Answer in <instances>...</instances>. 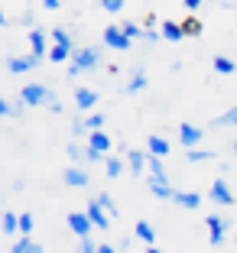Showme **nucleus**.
<instances>
[{"label":"nucleus","mask_w":237,"mask_h":253,"mask_svg":"<svg viewBox=\"0 0 237 253\" xmlns=\"http://www.w3.org/2000/svg\"><path fill=\"white\" fill-rule=\"evenodd\" d=\"M104 42L111 45V49H117V52H127V49H130V36L124 33V26H107V30H104Z\"/></svg>","instance_id":"f257e3e1"},{"label":"nucleus","mask_w":237,"mask_h":253,"mask_svg":"<svg viewBox=\"0 0 237 253\" xmlns=\"http://www.w3.org/2000/svg\"><path fill=\"white\" fill-rule=\"evenodd\" d=\"M20 97L26 101V104H33V107H39V104H46L52 97V91L46 88V84H26V88L20 91Z\"/></svg>","instance_id":"f03ea898"},{"label":"nucleus","mask_w":237,"mask_h":253,"mask_svg":"<svg viewBox=\"0 0 237 253\" xmlns=\"http://www.w3.org/2000/svg\"><path fill=\"white\" fill-rule=\"evenodd\" d=\"M72 59H75V65L82 68V72H88V68H95V65H101V52L97 49H75L72 52Z\"/></svg>","instance_id":"7ed1b4c3"},{"label":"nucleus","mask_w":237,"mask_h":253,"mask_svg":"<svg viewBox=\"0 0 237 253\" xmlns=\"http://www.w3.org/2000/svg\"><path fill=\"white\" fill-rule=\"evenodd\" d=\"M68 227H72L78 237H88L91 227H95V221H91V214H82V211H72L68 214Z\"/></svg>","instance_id":"20e7f679"},{"label":"nucleus","mask_w":237,"mask_h":253,"mask_svg":"<svg viewBox=\"0 0 237 253\" xmlns=\"http://www.w3.org/2000/svg\"><path fill=\"white\" fill-rule=\"evenodd\" d=\"M205 224H208V237H211V244L218 247L224 240V224L228 221H224L221 214H211V217H205Z\"/></svg>","instance_id":"39448f33"},{"label":"nucleus","mask_w":237,"mask_h":253,"mask_svg":"<svg viewBox=\"0 0 237 253\" xmlns=\"http://www.w3.org/2000/svg\"><path fill=\"white\" fill-rule=\"evenodd\" d=\"M36 62H39V55L33 52V55H16V59L7 62V65H10L13 75H23V72H30V68H36Z\"/></svg>","instance_id":"423d86ee"},{"label":"nucleus","mask_w":237,"mask_h":253,"mask_svg":"<svg viewBox=\"0 0 237 253\" xmlns=\"http://www.w3.org/2000/svg\"><path fill=\"white\" fill-rule=\"evenodd\" d=\"M65 185H72V188H85L88 185V172L82 169V166H72V169H65Z\"/></svg>","instance_id":"0eeeda50"},{"label":"nucleus","mask_w":237,"mask_h":253,"mask_svg":"<svg viewBox=\"0 0 237 253\" xmlns=\"http://www.w3.org/2000/svg\"><path fill=\"white\" fill-rule=\"evenodd\" d=\"M179 140L186 143V149H192L195 143H201V130L192 126V124H182V126H179Z\"/></svg>","instance_id":"6e6552de"},{"label":"nucleus","mask_w":237,"mask_h":253,"mask_svg":"<svg viewBox=\"0 0 237 253\" xmlns=\"http://www.w3.org/2000/svg\"><path fill=\"white\" fill-rule=\"evenodd\" d=\"M88 214H91V221H95V227H107V221H111V214L101 208V201H88Z\"/></svg>","instance_id":"1a4fd4ad"},{"label":"nucleus","mask_w":237,"mask_h":253,"mask_svg":"<svg viewBox=\"0 0 237 253\" xmlns=\"http://www.w3.org/2000/svg\"><path fill=\"white\" fill-rule=\"evenodd\" d=\"M208 195H211V198H215L218 205H234V195H231V188L224 185L221 179H218L215 185H211V192H208Z\"/></svg>","instance_id":"9d476101"},{"label":"nucleus","mask_w":237,"mask_h":253,"mask_svg":"<svg viewBox=\"0 0 237 253\" xmlns=\"http://www.w3.org/2000/svg\"><path fill=\"white\" fill-rule=\"evenodd\" d=\"M75 104L82 107V111L95 107V104H97V91H91V88H78V91H75Z\"/></svg>","instance_id":"9b49d317"},{"label":"nucleus","mask_w":237,"mask_h":253,"mask_svg":"<svg viewBox=\"0 0 237 253\" xmlns=\"http://www.w3.org/2000/svg\"><path fill=\"white\" fill-rule=\"evenodd\" d=\"M68 55H72V45H68V42H55L49 49V62H55V65H62Z\"/></svg>","instance_id":"f8f14e48"},{"label":"nucleus","mask_w":237,"mask_h":253,"mask_svg":"<svg viewBox=\"0 0 237 253\" xmlns=\"http://www.w3.org/2000/svg\"><path fill=\"white\" fill-rule=\"evenodd\" d=\"M149 192H153L156 198H176V192L169 188L166 179H149Z\"/></svg>","instance_id":"ddd939ff"},{"label":"nucleus","mask_w":237,"mask_h":253,"mask_svg":"<svg viewBox=\"0 0 237 253\" xmlns=\"http://www.w3.org/2000/svg\"><path fill=\"white\" fill-rule=\"evenodd\" d=\"M163 36L169 39V42H179V39H186V30H182V23L166 20V23H163Z\"/></svg>","instance_id":"4468645a"},{"label":"nucleus","mask_w":237,"mask_h":253,"mask_svg":"<svg viewBox=\"0 0 237 253\" xmlns=\"http://www.w3.org/2000/svg\"><path fill=\"white\" fill-rule=\"evenodd\" d=\"M127 159H130V169H134V175H140V172L146 169V153H140V149H127Z\"/></svg>","instance_id":"2eb2a0df"},{"label":"nucleus","mask_w":237,"mask_h":253,"mask_svg":"<svg viewBox=\"0 0 237 253\" xmlns=\"http://www.w3.org/2000/svg\"><path fill=\"white\" fill-rule=\"evenodd\" d=\"M30 45H33V52L43 59V55H49V49H46V33L43 30H33L30 33Z\"/></svg>","instance_id":"dca6fc26"},{"label":"nucleus","mask_w":237,"mask_h":253,"mask_svg":"<svg viewBox=\"0 0 237 253\" xmlns=\"http://www.w3.org/2000/svg\"><path fill=\"white\" fill-rule=\"evenodd\" d=\"M176 201L182 205V208L192 211V208H198V205H201V195H195V192H176Z\"/></svg>","instance_id":"f3484780"},{"label":"nucleus","mask_w":237,"mask_h":253,"mask_svg":"<svg viewBox=\"0 0 237 253\" xmlns=\"http://www.w3.org/2000/svg\"><path fill=\"white\" fill-rule=\"evenodd\" d=\"M88 146H95V149H101V153H107V149H111V140H107V133H101V130H91Z\"/></svg>","instance_id":"a211bd4d"},{"label":"nucleus","mask_w":237,"mask_h":253,"mask_svg":"<svg viewBox=\"0 0 237 253\" xmlns=\"http://www.w3.org/2000/svg\"><path fill=\"white\" fill-rule=\"evenodd\" d=\"M143 88H146V72H143V68H137L134 78H130V84H127V91H130V94H137V91H143Z\"/></svg>","instance_id":"6ab92c4d"},{"label":"nucleus","mask_w":237,"mask_h":253,"mask_svg":"<svg viewBox=\"0 0 237 253\" xmlns=\"http://www.w3.org/2000/svg\"><path fill=\"white\" fill-rule=\"evenodd\" d=\"M146 146H149V153H156V156H166V153H169V143H166L163 136H149Z\"/></svg>","instance_id":"aec40b11"},{"label":"nucleus","mask_w":237,"mask_h":253,"mask_svg":"<svg viewBox=\"0 0 237 253\" xmlns=\"http://www.w3.org/2000/svg\"><path fill=\"white\" fill-rule=\"evenodd\" d=\"M137 237H140L143 244H156V234H153V227H149L146 221H137Z\"/></svg>","instance_id":"412c9836"},{"label":"nucleus","mask_w":237,"mask_h":253,"mask_svg":"<svg viewBox=\"0 0 237 253\" xmlns=\"http://www.w3.org/2000/svg\"><path fill=\"white\" fill-rule=\"evenodd\" d=\"M10 250H13V253H39V250H43V247H39V244H33L30 237H23L20 244H13V247H10Z\"/></svg>","instance_id":"4be33fe9"},{"label":"nucleus","mask_w":237,"mask_h":253,"mask_svg":"<svg viewBox=\"0 0 237 253\" xmlns=\"http://www.w3.org/2000/svg\"><path fill=\"white\" fill-rule=\"evenodd\" d=\"M146 169L153 172V179H166V172H163V163H159V156H156V153H149V159H146Z\"/></svg>","instance_id":"5701e85b"},{"label":"nucleus","mask_w":237,"mask_h":253,"mask_svg":"<svg viewBox=\"0 0 237 253\" xmlns=\"http://www.w3.org/2000/svg\"><path fill=\"white\" fill-rule=\"evenodd\" d=\"M68 156L75 159V163H88V146H78V143H68Z\"/></svg>","instance_id":"b1692460"},{"label":"nucleus","mask_w":237,"mask_h":253,"mask_svg":"<svg viewBox=\"0 0 237 253\" xmlns=\"http://www.w3.org/2000/svg\"><path fill=\"white\" fill-rule=\"evenodd\" d=\"M16 231H20V217L7 211V214H3V234L10 237V234H16Z\"/></svg>","instance_id":"393cba45"},{"label":"nucleus","mask_w":237,"mask_h":253,"mask_svg":"<svg viewBox=\"0 0 237 253\" xmlns=\"http://www.w3.org/2000/svg\"><path fill=\"white\" fill-rule=\"evenodd\" d=\"M208 159H215V153H208V149H189V163H208Z\"/></svg>","instance_id":"a878e982"},{"label":"nucleus","mask_w":237,"mask_h":253,"mask_svg":"<svg viewBox=\"0 0 237 253\" xmlns=\"http://www.w3.org/2000/svg\"><path fill=\"white\" fill-rule=\"evenodd\" d=\"M215 72L218 75H231V72H234V62H231L228 55H218V59H215Z\"/></svg>","instance_id":"bb28decb"},{"label":"nucleus","mask_w":237,"mask_h":253,"mask_svg":"<svg viewBox=\"0 0 237 253\" xmlns=\"http://www.w3.org/2000/svg\"><path fill=\"white\" fill-rule=\"evenodd\" d=\"M104 172H107V175H111V179H117L120 172H124V163H120V159H107V163H104Z\"/></svg>","instance_id":"cd10ccee"},{"label":"nucleus","mask_w":237,"mask_h":253,"mask_svg":"<svg viewBox=\"0 0 237 253\" xmlns=\"http://www.w3.org/2000/svg\"><path fill=\"white\" fill-rule=\"evenodd\" d=\"M215 126H237V107H231L224 117H215Z\"/></svg>","instance_id":"c85d7f7f"},{"label":"nucleus","mask_w":237,"mask_h":253,"mask_svg":"<svg viewBox=\"0 0 237 253\" xmlns=\"http://www.w3.org/2000/svg\"><path fill=\"white\" fill-rule=\"evenodd\" d=\"M182 30H186V36H201V23L195 20V16H189V20L182 23Z\"/></svg>","instance_id":"c756f323"},{"label":"nucleus","mask_w":237,"mask_h":253,"mask_svg":"<svg viewBox=\"0 0 237 253\" xmlns=\"http://www.w3.org/2000/svg\"><path fill=\"white\" fill-rule=\"evenodd\" d=\"M97 201H101V208L107 211V214H111V217H117V205H114V201H111V195H97Z\"/></svg>","instance_id":"7c9ffc66"},{"label":"nucleus","mask_w":237,"mask_h":253,"mask_svg":"<svg viewBox=\"0 0 237 253\" xmlns=\"http://www.w3.org/2000/svg\"><path fill=\"white\" fill-rule=\"evenodd\" d=\"M101 7L111 10V13H120V10H124V0H101Z\"/></svg>","instance_id":"2f4dec72"},{"label":"nucleus","mask_w":237,"mask_h":253,"mask_svg":"<svg viewBox=\"0 0 237 253\" xmlns=\"http://www.w3.org/2000/svg\"><path fill=\"white\" fill-rule=\"evenodd\" d=\"M124 33L130 39H143V33H140V26H137V23H124Z\"/></svg>","instance_id":"473e14b6"},{"label":"nucleus","mask_w":237,"mask_h":253,"mask_svg":"<svg viewBox=\"0 0 237 253\" xmlns=\"http://www.w3.org/2000/svg\"><path fill=\"white\" fill-rule=\"evenodd\" d=\"M52 42H68L72 45V36H68V30H52Z\"/></svg>","instance_id":"72a5a7b5"},{"label":"nucleus","mask_w":237,"mask_h":253,"mask_svg":"<svg viewBox=\"0 0 237 253\" xmlns=\"http://www.w3.org/2000/svg\"><path fill=\"white\" fill-rule=\"evenodd\" d=\"M33 224H36V221H33V214H20V231H23V234H30Z\"/></svg>","instance_id":"f704fd0d"},{"label":"nucleus","mask_w":237,"mask_h":253,"mask_svg":"<svg viewBox=\"0 0 237 253\" xmlns=\"http://www.w3.org/2000/svg\"><path fill=\"white\" fill-rule=\"evenodd\" d=\"M104 126V114H91L88 117V130H101Z\"/></svg>","instance_id":"c9c22d12"},{"label":"nucleus","mask_w":237,"mask_h":253,"mask_svg":"<svg viewBox=\"0 0 237 253\" xmlns=\"http://www.w3.org/2000/svg\"><path fill=\"white\" fill-rule=\"evenodd\" d=\"M46 107H49L52 114H62V101H55V97H49V101H46Z\"/></svg>","instance_id":"e433bc0d"},{"label":"nucleus","mask_w":237,"mask_h":253,"mask_svg":"<svg viewBox=\"0 0 237 253\" xmlns=\"http://www.w3.org/2000/svg\"><path fill=\"white\" fill-rule=\"evenodd\" d=\"M85 126H88V124H82V120H75V124H72V133H75V136H82V133H85Z\"/></svg>","instance_id":"4c0bfd02"},{"label":"nucleus","mask_w":237,"mask_h":253,"mask_svg":"<svg viewBox=\"0 0 237 253\" xmlns=\"http://www.w3.org/2000/svg\"><path fill=\"white\" fill-rule=\"evenodd\" d=\"M82 250L91 253V250H97V244H91V237H82Z\"/></svg>","instance_id":"58836bf2"},{"label":"nucleus","mask_w":237,"mask_h":253,"mask_svg":"<svg viewBox=\"0 0 237 253\" xmlns=\"http://www.w3.org/2000/svg\"><path fill=\"white\" fill-rule=\"evenodd\" d=\"M143 39H146V42H156V39H159V33H156V30H146V33H143Z\"/></svg>","instance_id":"ea45409f"},{"label":"nucleus","mask_w":237,"mask_h":253,"mask_svg":"<svg viewBox=\"0 0 237 253\" xmlns=\"http://www.w3.org/2000/svg\"><path fill=\"white\" fill-rule=\"evenodd\" d=\"M43 3H46V10H59L62 7V0H43Z\"/></svg>","instance_id":"a19ab883"},{"label":"nucleus","mask_w":237,"mask_h":253,"mask_svg":"<svg viewBox=\"0 0 237 253\" xmlns=\"http://www.w3.org/2000/svg\"><path fill=\"white\" fill-rule=\"evenodd\" d=\"M117 247H111V244H97V253H114Z\"/></svg>","instance_id":"79ce46f5"},{"label":"nucleus","mask_w":237,"mask_h":253,"mask_svg":"<svg viewBox=\"0 0 237 253\" xmlns=\"http://www.w3.org/2000/svg\"><path fill=\"white\" fill-rule=\"evenodd\" d=\"M182 3H186L189 10H198V7H201V0H182Z\"/></svg>","instance_id":"37998d69"},{"label":"nucleus","mask_w":237,"mask_h":253,"mask_svg":"<svg viewBox=\"0 0 237 253\" xmlns=\"http://www.w3.org/2000/svg\"><path fill=\"white\" fill-rule=\"evenodd\" d=\"M234 153H237V143H234Z\"/></svg>","instance_id":"c03bdc74"}]
</instances>
